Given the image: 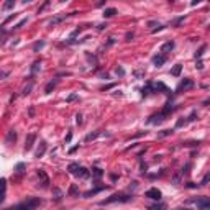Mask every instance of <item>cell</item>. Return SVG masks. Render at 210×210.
Masks as SVG:
<instances>
[{
    "label": "cell",
    "instance_id": "44dd1931",
    "mask_svg": "<svg viewBox=\"0 0 210 210\" xmlns=\"http://www.w3.org/2000/svg\"><path fill=\"white\" fill-rule=\"evenodd\" d=\"M181 71H182V64H176L174 68L171 69V74H172L174 77H179V76H181Z\"/></svg>",
    "mask_w": 210,
    "mask_h": 210
},
{
    "label": "cell",
    "instance_id": "681fc988",
    "mask_svg": "<svg viewBox=\"0 0 210 210\" xmlns=\"http://www.w3.org/2000/svg\"><path fill=\"white\" fill-rule=\"evenodd\" d=\"M28 115H30V117H34V107H30L28 108Z\"/></svg>",
    "mask_w": 210,
    "mask_h": 210
},
{
    "label": "cell",
    "instance_id": "4fadbf2b",
    "mask_svg": "<svg viewBox=\"0 0 210 210\" xmlns=\"http://www.w3.org/2000/svg\"><path fill=\"white\" fill-rule=\"evenodd\" d=\"M159 90L163 92V94H167V95L171 94V90L166 87L164 84H163V82H158V84H154V82H153V92H159Z\"/></svg>",
    "mask_w": 210,
    "mask_h": 210
},
{
    "label": "cell",
    "instance_id": "c3c4849f",
    "mask_svg": "<svg viewBox=\"0 0 210 210\" xmlns=\"http://www.w3.org/2000/svg\"><path fill=\"white\" fill-rule=\"evenodd\" d=\"M77 149H79V145H76V146H72V148H71V149H69V154L76 153V151H77Z\"/></svg>",
    "mask_w": 210,
    "mask_h": 210
},
{
    "label": "cell",
    "instance_id": "60d3db41",
    "mask_svg": "<svg viewBox=\"0 0 210 210\" xmlns=\"http://www.w3.org/2000/svg\"><path fill=\"white\" fill-rule=\"evenodd\" d=\"M66 100H68V102H74V100H77V94H71Z\"/></svg>",
    "mask_w": 210,
    "mask_h": 210
},
{
    "label": "cell",
    "instance_id": "f35d334b",
    "mask_svg": "<svg viewBox=\"0 0 210 210\" xmlns=\"http://www.w3.org/2000/svg\"><path fill=\"white\" fill-rule=\"evenodd\" d=\"M115 72H117V76L123 77V76H125V69H123V68H120V66H118V68L115 69Z\"/></svg>",
    "mask_w": 210,
    "mask_h": 210
},
{
    "label": "cell",
    "instance_id": "836d02e7",
    "mask_svg": "<svg viewBox=\"0 0 210 210\" xmlns=\"http://www.w3.org/2000/svg\"><path fill=\"white\" fill-rule=\"evenodd\" d=\"M186 148H192V146H199L200 141H186V143H182Z\"/></svg>",
    "mask_w": 210,
    "mask_h": 210
},
{
    "label": "cell",
    "instance_id": "9f6ffc18",
    "mask_svg": "<svg viewBox=\"0 0 210 210\" xmlns=\"http://www.w3.org/2000/svg\"><path fill=\"white\" fill-rule=\"evenodd\" d=\"M135 76H136V77H141L143 72H141V71H136V72H135Z\"/></svg>",
    "mask_w": 210,
    "mask_h": 210
},
{
    "label": "cell",
    "instance_id": "5b68a950",
    "mask_svg": "<svg viewBox=\"0 0 210 210\" xmlns=\"http://www.w3.org/2000/svg\"><path fill=\"white\" fill-rule=\"evenodd\" d=\"M167 118L163 112H159V113H154V115H151L149 118H148V125H161L164 120Z\"/></svg>",
    "mask_w": 210,
    "mask_h": 210
},
{
    "label": "cell",
    "instance_id": "277c9868",
    "mask_svg": "<svg viewBox=\"0 0 210 210\" xmlns=\"http://www.w3.org/2000/svg\"><path fill=\"white\" fill-rule=\"evenodd\" d=\"M194 80L192 79H189V77H186L184 80H181L179 82V85L176 87V94H182V92H186V90H189V89H192L194 87Z\"/></svg>",
    "mask_w": 210,
    "mask_h": 210
},
{
    "label": "cell",
    "instance_id": "6f0895ef",
    "mask_svg": "<svg viewBox=\"0 0 210 210\" xmlns=\"http://www.w3.org/2000/svg\"><path fill=\"white\" fill-rule=\"evenodd\" d=\"M176 210H189V209H182V207H179V209H176Z\"/></svg>",
    "mask_w": 210,
    "mask_h": 210
},
{
    "label": "cell",
    "instance_id": "7a4b0ae2",
    "mask_svg": "<svg viewBox=\"0 0 210 210\" xmlns=\"http://www.w3.org/2000/svg\"><path fill=\"white\" fill-rule=\"evenodd\" d=\"M131 199H133V195H130V194L117 192V194H113V195H110L108 199L102 200V202H100V205H108V204H115V202H122V204H126V202H130Z\"/></svg>",
    "mask_w": 210,
    "mask_h": 210
},
{
    "label": "cell",
    "instance_id": "e0dca14e",
    "mask_svg": "<svg viewBox=\"0 0 210 210\" xmlns=\"http://www.w3.org/2000/svg\"><path fill=\"white\" fill-rule=\"evenodd\" d=\"M105 189H108V186H102V187H97V189H92V190H87V192L84 194V197H85V199H89V197H92V195L99 194L100 190H105Z\"/></svg>",
    "mask_w": 210,
    "mask_h": 210
},
{
    "label": "cell",
    "instance_id": "9c48e42d",
    "mask_svg": "<svg viewBox=\"0 0 210 210\" xmlns=\"http://www.w3.org/2000/svg\"><path fill=\"white\" fill-rule=\"evenodd\" d=\"M34 141H36V133H30L28 136H26V141H25V153L26 151H30L31 148H33V145H34Z\"/></svg>",
    "mask_w": 210,
    "mask_h": 210
},
{
    "label": "cell",
    "instance_id": "2e32d148",
    "mask_svg": "<svg viewBox=\"0 0 210 210\" xmlns=\"http://www.w3.org/2000/svg\"><path fill=\"white\" fill-rule=\"evenodd\" d=\"M17 141V131L15 130H10L8 133H7V138H5V143L7 145H11V143Z\"/></svg>",
    "mask_w": 210,
    "mask_h": 210
},
{
    "label": "cell",
    "instance_id": "d590c367",
    "mask_svg": "<svg viewBox=\"0 0 210 210\" xmlns=\"http://www.w3.org/2000/svg\"><path fill=\"white\" fill-rule=\"evenodd\" d=\"M181 177H182V172L179 171V172H177L176 176L172 177V182H174V184H181Z\"/></svg>",
    "mask_w": 210,
    "mask_h": 210
},
{
    "label": "cell",
    "instance_id": "1f68e13d",
    "mask_svg": "<svg viewBox=\"0 0 210 210\" xmlns=\"http://www.w3.org/2000/svg\"><path fill=\"white\" fill-rule=\"evenodd\" d=\"M31 89H33V82H30V84L23 89V90H22V95H28L30 92H31Z\"/></svg>",
    "mask_w": 210,
    "mask_h": 210
},
{
    "label": "cell",
    "instance_id": "7bdbcfd3",
    "mask_svg": "<svg viewBox=\"0 0 210 210\" xmlns=\"http://www.w3.org/2000/svg\"><path fill=\"white\" fill-rule=\"evenodd\" d=\"M23 169H25V164H23V163H18L17 164V172H23Z\"/></svg>",
    "mask_w": 210,
    "mask_h": 210
},
{
    "label": "cell",
    "instance_id": "11a10c76",
    "mask_svg": "<svg viewBox=\"0 0 210 210\" xmlns=\"http://www.w3.org/2000/svg\"><path fill=\"white\" fill-rule=\"evenodd\" d=\"M7 76H8V72H7V71H3V72L0 74V77H2V79H5Z\"/></svg>",
    "mask_w": 210,
    "mask_h": 210
},
{
    "label": "cell",
    "instance_id": "f5cc1de1",
    "mask_svg": "<svg viewBox=\"0 0 210 210\" xmlns=\"http://www.w3.org/2000/svg\"><path fill=\"white\" fill-rule=\"evenodd\" d=\"M197 186H200V184H194V182H189L187 184V187H190V189H195Z\"/></svg>",
    "mask_w": 210,
    "mask_h": 210
},
{
    "label": "cell",
    "instance_id": "e575fe53",
    "mask_svg": "<svg viewBox=\"0 0 210 210\" xmlns=\"http://www.w3.org/2000/svg\"><path fill=\"white\" fill-rule=\"evenodd\" d=\"M187 120H189V123H190V122H195V120H197V112H195V110H192V112H190V115L187 117Z\"/></svg>",
    "mask_w": 210,
    "mask_h": 210
},
{
    "label": "cell",
    "instance_id": "d6a6232c",
    "mask_svg": "<svg viewBox=\"0 0 210 210\" xmlns=\"http://www.w3.org/2000/svg\"><path fill=\"white\" fill-rule=\"evenodd\" d=\"M26 23H28V17H26V18H23V20H22L20 23H17V25L13 26V30H20V28L23 26V25H26Z\"/></svg>",
    "mask_w": 210,
    "mask_h": 210
},
{
    "label": "cell",
    "instance_id": "5bb4252c",
    "mask_svg": "<svg viewBox=\"0 0 210 210\" xmlns=\"http://www.w3.org/2000/svg\"><path fill=\"white\" fill-rule=\"evenodd\" d=\"M57 82H59V79H57V77H54L53 80H49V82L46 84V87H45V92H46V94H51V92L54 90V87L57 85Z\"/></svg>",
    "mask_w": 210,
    "mask_h": 210
},
{
    "label": "cell",
    "instance_id": "d4e9b609",
    "mask_svg": "<svg viewBox=\"0 0 210 210\" xmlns=\"http://www.w3.org/2000/svg\"><path fill=\"white\" fill-rule=\"evenodd\" d=\"M13 7H15V2H13V0H7L5 3L2 5V10H10Z\"/></svg>",
    "mask_w": 210,
    "mask_h": 210
},
{
    "label": "cell",
    "instance_id": "3957f363",
    "mask_svg": "<svg viewBox=\"0 0 210 210\" xmlns=\"http://www.w3.org/2000/svg\"><path fill=\"white\" fill-rule=\"evenodd\" d=\"M187 204H194L199 210H210V197H197V199H189Z\"/></svg>",
    "mask_w": 210,
    "mask_h": 210
},
{
    "label": "cell",
    "instance_id": "9a60e30c",
    "mask_svg": "<svg viewBox=\"0 0 210 210\" xmlns=\"http://www.w3.org/2000/svg\"><path fill=\"white\" fill-rule=\"evenodd\" d=\"M151 92H153V82H151V80H148V82H146V85H145V87L141 89V97L149 95Z\"/></svg>",
    "mask_w": 210,
    "mask_h": 210
},
{
    "label": "cell",
    "instance_id": "8992f818",
    "mask_svg": "<svg viewBox=\"0 0 210 210\" xmlns=\"http://www.w3.org/2000/svg\"><path fill=\"white\" fill-rule=\"evenodd\" d=\"M161 190L156 187H151L149 190H146V194H145V197H148V199H151V200H156V202H159L161 200Z\"/></svg>",
    "mask_w": 210,
    "mask_h": 210
},
{
    "label": "cell",
    "instance_id": "8fae6325",
    "mask_svg": "<svg viewBox=\"0 0 210 210\" xmlns=\"http://www.w3.org/2000/svg\"><path fill=\"white\" fill-rule=\"evenodd\" d=\"M164 63H166V56H164V54L158 53V54H154V56H153V64L156 66V68L164 66Z\"/></svg>",
    "mask_w": 210,
    "mask_h": 210
},
{
    "label": "cell",
    "instance_id": "f907efd6",
    "mask_svg": "<svg viewBox=\"0 0 210 210\" xmlns=\"http://www.w3.org/2000/svg\"><path fill=\"white\" fill-rule=\"evenodd\" d=\"M71 140H72V133L69 131L68 135H66V143H69V141H71Z\"/></svg>",
    "mask_w": 210,
    "mask_h": 210
},
{
    "label": "cell",
    "instance_id": "680465c9",
    "mask_svg": "<svg viewBox=\"0 0 210 210\" xmlns=\"http://www.w3.org/2000/svg\"><path fill=\"white\" fill-rule=\"evenodd\" d=\"M209 30H210V25H209Z\"/></svg>",
    "mask_w": 210,
    "mask_h": 210
},
{
    "label": "cell",
    "instance_id": "6da1fadb",
    "mask_svg": "<svg viewBox=\"0 0 210 210\" xmlns=\"http://www.w3.org/2000/svg\"><path fill=\"white\" fill-rule=\"evenodd\" d=\"M41 205V199L40 197H28L26 200H23L22 204L11 207L10 210H34L36 207Z\"/></svg>",
    "mask_w": 210,
    "mask_h": 210
},
{
    "label": "cell",
    "instance_id": "db71d44e",
    "mask_svg": "<svg viewBox=\"0 0 210 210\" xmlns=\"http://www.w3.org/2000/svg\"><path fill=\"white\" fill-rule=\"evenodd\" d=\"M113 87V84H110V85H105V87H102V90H110Z\"/></svg>",
    "mask_w": 210,
    "mask_h": 210
},
{
    "label": "cell",
    "instance_id": "8d00e7d4",
    "mask_svg": "<svg viewBox=\"0 0 210 210\" xmlns=\"http://www.w3.org/2000/svg\"><path fill=\"white\" fill-rule=\"evenodd\" d=\"M209 182H210V172H207V174H205V177L202 179V182H200V186H207Z\"/></svg>",
    "mask_w": 210,
    "mask_h": 210
},
{
    "label": "cell",
    "instance_id": "f546056e",
    "mask_svg": "<svg viewBox=\"0 0 210 210\" xmlns=\"http://www.w3.org/2000/svg\"><path fill=\"white\" fill-rule=\"evenodd\" d=\"M174 131L172 130H163V131H159L158 133V138H164V136H169V135H172Z\"/></svg>",
    "mask_w": 210,
    "mask_h": 210
},
{
    "label": "cell",
    "instance_id": "ab89813d",
    "mask_svg": "<svg viewBox=\"0 0 210 210\" xmlns=\"http://www.w3.org/2000/svg\"><path fill=\"white\" fill-rule=\"evenodd\" d=\"M189 169H190V163H187V164H186V166H184V167L181 169L182 176H184V174H187V172H189Z\"/></svg>",
    "mask_w": 210,
    "mask_h": 210
},
{
    "label": "cell",
    "instance_id": "30bf717a",
    "mask_svg": "<svg viewBox=\"0 0 210 210\" xmlns=\"http://www.w3.org/2000/svg\"><path fill=\"white\" fill-rule=\"evenodd\" d=\"M46 148H48L46 141H45V140H41L40 145H38V149L34 151V158H43V156H45V153H46Z\"/></svg>",
    "mask_w": 210,
    "mask_h": 210
},
{
    "label": "cell",
    "instance_id": "74e56055",
    "mask_svg": "<svg viewBox=\"0 0 210 210\" xmlns=\"http://www.w3.org/2000/svg\"><path fill=\"white\" fill-rule=\"evenodd\" d=\"M53 192H54V195H56V200H61V197H63V192L59 190V189H53Z\"/></svg>",
    "mask_w": 210,
    "mask_h": 210
},
{
    "label": "cell",
    "instance_id": "7dc6e473",
    "mask_svg": "<svg viewBox=\"0 0 210 210\" xmlns=\"http://www.w3.org/2000/svg\"><path fill=\"white\" fill-rule=\"evenodd\" d=\"M105 28H107V23H100V25H97V30H100V31L105 30Z\"/></svg>",
    "mask_w": 210,
    "mask_h": 210
},
{
    "label": "cell",
    "instance_id": "7c38bea8",
    "mask_svg": "<svg viewBox=\"0 0 210 210\" xmlns=\"http://www.w3.org/2000/svg\"><path fill=\"white\" fill-rule=\"evenodd\" d=\"M174 46H176V43L174 41H166L164 45L161 46V54H167V53H171L172 49H174Z\"/></svg>",
    "mask_w": 210,
    "mask_h": 210
},
{
    "label": "cell",
    "instance_id": "ee69618b",
    "mask_svg": "<svg viewBox=\"0 0 210 210\" xmlns=\"http://www.w3.org/2000/svg\"><path fill=\"white\" fill-rule=\"evenodd\" d=\"M85 56H87V59H89V61H90V63L97 64V59H95V56H90V54H89V53H87V54H85Z\"/></svg>",
    "mask_w": 210,
    "mask_h": 210
},
{
    "label": "cell",
    "instance_id": "ac0fdd59",
    "mask_svg": "<svg viewBox=\"0 0 210 210\" xmlns=\"http://www.w3.org/2000/svg\"><path fill=\"white\" fill-rule=\"evenodd\" d=\"M166 209H167V205H166L164 202H156V204L148 207V210H166Z\"/></svg>",
    "mask_w": 210,
    "mask_h": 210
},
{
    "label": "cell",
    "instance_id": "b9f144b4",
    "mask_svg": "<svg viewBox=\"0 0 210 210\" xmlns=\"http://www.w3.org/2000/svg\"><path fill=\"white\" fill-rule=\"evenodd\" d=\"M76 123H77V125H82V115L80 113L76 115Z\"/></svg>",
    "mask_w": 210,
    "mask_h": 210
},
{
    "label": "cell",
    "instance_id": "d6986e66",
    "mask_svg": "<svg viewBox=\"0 0 210 210\" xmlns=\"http://www.w3.org/2000/svg\"><path fill=\"white\" fill-rule=\"evenodd\" d=\"M117 15V8H105L103 10V18H110V17H115Z\"/></svg>",
    "mask_w": 210,
    "mask_h": 210
},
{
    "label": "cell",
    "instance_id": "816d5d0a",
    "mask_svg": "<svg viewBox=\"0 0 210 210\" xmlns=\"http://www.w3.org/2000/svg\"><path fill=\"white\" fill-rule=\"evenodd\" d=\"M79 33H80V28H77V30H74L72 33H71V36H72V38H74V36H77V34H79Z\"/></svg>",
    "mask_w": 210,
    "mask_h": 210
},
{
    "label": "cell",
    "instance_id": "83f0119b",
    "mask_svg": "<svg viewBox=\"0 0 210 210\" xmlns=\"http://www.w3.org/2000/svg\"><path fill=\"white\" fill-rule=\"evenodd\" d=\"M41 48H45V41H36V43L33 45V51H34V53H38V51L41 49Z\"/></svg>",
    "mask_w": 210,
    "mask_h": 210
},
{
    "label": "cell",
    "instance_id": "4316f807",
    "mask_svg": "<svg viewBox=\"0 0 210 210\" xmlns=\"http://www.w3.org/2000/svg\"><path fill=\"white\" fill-rule=\"evenodd\" d=\"M97 136H100V131H94V133H89V135L85 136V141H92V140H95Z\"/></svg>",
    "mask_w": 210,
    "mask_h": 210
},
{
    "label": "cell",
    "instance_id": "cb8c5ba5",
    "mask_svg": "<svg viewBox=\"0 0 210 210\" xmlns=\"http://www.w3.org/2000/svg\"><path fill=\"white\" fill-rule=\"evenodd\" d=\"M40 66H41V61H34L33 63V66H31V77H34V74L38 72Z\"/></svg>",
    "mask_w": 210,
    "mask_h": 210
},
{
    "label": "cell",
    "instance_id": "f6af8a7d",
    "mask_svg": "<svg viewBox=\"0 0 210 210\" xmlns=\"http://www.w3.org/2000/svg\"><path fill=\"white\" fill-rule=\"evenodd\" d=\"M133 36H135V34L131 33V31H128V33H126V36H125V38H126L125 41H131V40H133Z\"/></svg>",
    "mask_w": 210,
    "mask_h": 210
},
{
    "label": "cell",
    "instance_id": "52a82bcc",
    "mask_svg": "<svg viewBox=\"0 0 210 210\" xmlns=\"http://www.w3.org/2000/svg\"><path fill=\"white\" fill-rule=\"evenodd\" d=\"M74 176L79 177V179H87V177L90 176V171L87 169V167H84V166H79L76 169V172H74Z\"/></svg>",
    "mask_w": 210,
    "mask_h": 210
},
{
    "label": "cell",
    "instance_id": "7402d4cb",
    "mask_svg": "<svg viewBox=\"0 0 210 210\" xmlns=\"http://www.w3.org/2000/svg\"><path fill=\"white\" fill-rule=\"evenodd\" d=\"M205 49H207V45H202L200 46V49L197 53H195V59H197V61H200V59H202V56H204V51Z\"/></svg>",
    "mask_w": 210,
    "mask_h": 210
},
{
    "label": "cell",
    "instance_id": "f1b7e54d",
    "mask_svg": "<svg viewBox=\"0 0 210 210\" xmlns=\"http://www.w3.org/2000/svg\"><path fill=\"white\" fill-rule=\"evenodd\" d=\"M92 174L95 176V179H100V177L103 176V171L99 169V167H94V169H92Z\"/></svg>",
    "mask_w": 210,
    "mask_h": 210
},
{
    "label": "cell",
    "instance_id": "484cf974",
    "mask_svg": "<svg viewBox=\"0 0 210 210\" xmlns=\"http://www.w3.org/2000/svg\"><path fill=\"white\" fill-rule=\"evenodd\" d=\"M69 195H72V197L79 195V189H77V186H76V184H72V186L69 187Z\"/></svg>",
    "mask_w": 210,
    "mask_h": 210
},
{
    "label": "cell",
    "instance_id": "ffe728a7",
    "mask_svg": "<svg viewBox=\"0 0 210 210\" xmlns=\"http://www.w3.org/2000/svg\"><path fill=\"white\" fill-rule=\"evenodd\" d=\"M66 17H68V15H59V17L51 18V20H49V26H54V25H57V23H61Z\"/></svg>",
    "mask_w": 210,
    "mask_h": 210
},
{
    "label": "cell",
    "instance_id": "ba28073f",
    "mask_svg": "<svg viewBox=\"0 0 210 210\" xmlns=\"http://www.w3.org/2000/svg\"><path fill=\"white\" fill-rule=\"evenodd\" d=\"M38 177H40V184H41V187L43 189H48L49 187V177H48V174H46L43 169H40L38 171Z\"/></svg>",
    "mask_w": 210,
    "mask_h": 210
},
{
    "label": "cell",
    "instance_id": "bcb514c9",
    "mask_svg": "<svg viewBox=\"0 0 210 210\" xmlns=\"http://www.w3.org/2000/svg\"><path fill=\"white\" fill-rule=\"evenodd\" d=\"M48 5H49V2H45V5H41L40 8H38V13H41V11L45 10V8H46V7H48Z\"/></svg>",
    "mask_w": 210,
    "mask_h": 210
},
{
    "label": "cell",
    "instance_id": "4dcf8cb0",
    "mask_svg": "<svg viewBox=\"0 0 210 210\" xmlns=\"http://www.w3.org/2000/svg\"><path fill=\"white\" fill-rule=\"evenodd\" d=\"M77 167H79V163H71V164L68 166V171H69V172H71V174H74Z\"/></svg>",
    "mask_w": 210,
    "mask_h": 210
},
{
    "label": "cell",
    "instance_id": "603a6c76",
    "mask_svg": "<svg viewBox=\"0 0 210 210\" xmlns=\"http://www.w3.org/2000/svg\"><path fill=\"white\" fill-rule=\"evenodd\" d=\"M189 123V120H187V117H184V118H179L176 122V128H182V126H186Z\"/></svg>",
    "mask_w": 210,
    "mask_h": 210
}]
</instances>
